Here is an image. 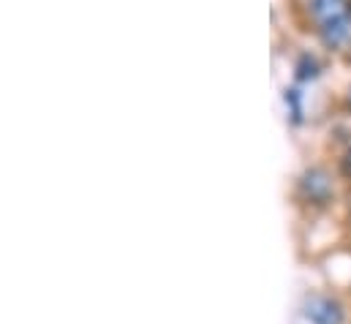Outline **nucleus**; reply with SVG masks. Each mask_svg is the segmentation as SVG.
I'll use <instances>...</instances> for the list:
<instances>
[{
	"mask_svg": "<svg viewBox=\"0 0 351 324\" xmlns=\"http://www.w3.org/2000/svg\"><path fill=\"white\" fill-rule=\"evenodd\" d=\"M341 169H343L346 177H351V148L346 150V156H343V161H341Z\"/></svg>",
	"mask_w": 351,
	"mask_h": 324,
	"instance_id": "obj_7",
	"label": "nucleus"
},
{
	"mask_svg": "<svg viewBox=\"0 0 351 324\" xmlns=\"http://www.w3.org/2000/svg\"><path fill=\"white\" fill-rule=\"evenodd\" d=\"M286 104L291 106V117H294V123H300L302 120V106H300V90H286Z\"/></svg>",
	"mask_w": 351,
	"mask_h": 324,
	"instance_id": "obj_6",
	"label": "nucleus"
},
{
	"mask_svg": "<svg viewBox=\"0 0 351 324\" xmlns=\"http://www.w3.org/2000/svg\"><path fill=\"white\" fill-rule=\"evenodd\" d=\"M311 11L322 25L351 19V0H311Z\"/></svg>",
	"mask_w": 351,
	"mask_h": 324,
	"instance_id": "obj_3",
	"label": "nucleus"
},
{
	"mask_svg": "<svg viewBox=\"0 0 351 324\" xmlns=\"http://www.w3.org/2000/svg\"><path fill=\"white\" fill-rule=\"evenodd\" d=\"M351 30V19H338V22H330V25H322V41L327 47H338L346 41Z\"/></svg>",
	"mask_w": 351,
	"mask_h": 324,
	"instance_id": "obj_4",
	"label": "nucleus"
},
{
	"mask_svg": "<svg viewBox=\"0 0 351 324\" xmlns=\"http://www.w3.org/2000/svg\"><path fill=\"white\" fill-rule=\"evenodd\" d=\"M349 104H351V90H349Z\"/></svg>",
	"mask_w": 351,
	"mask_h": 324,
	"instance_id": "obj_8",
	"label": "nucleus"
},
{
	"mask_svg": "<svg viewBox=\"0 0 351 324\" xmlns=\"http://www.w3.org/2000/svg\"><path fill=\"white\" fill-rule=\"evenodd\" d=\"M300 194H302L308 202H313V205H327V202L332 199L335 188H332L330 174H327L324 169L313 166V169H308V172L300 177Z\"/></svg>",
	"mask_w": 351,
	"mask_h": 324,
	"instance_id": "obj_1",
	"label": "nucleus"
},
{
	"mask_svg": "<svg viewBox=\"0 0 351 324\" xmlns=\"http://www.w3.org/2000/svg\"><path fill=\"white\" fill-rule=\"evenodd\" d=\"M294 71H297V80L300 82H311L319 77V60L313 58V55H300V60H297V66H294Z\"/></svg>",
	"mask_w": 351,
	"mask_h": 324,
	"instance_id": "obj_5",
	"label": "nucleus"
},
{
	"mask_svg": "<svg viewBox=\"0 0 351 324\" xmlns=\"http://www.w3.org/2000/svg\"><path fill=\"white\" fill-rule=\"evenodd\" d=\"M305 319L311 324H343V305L332 297L313 294L305 300Z\"/></svg>",
	"mask_w": 351,
	"mask_h": 324,
	"instance_id": "obj_2",
	"label": "nucleus"
}]
</instances>
